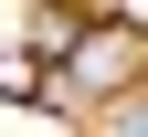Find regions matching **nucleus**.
I'll return each mask as SVG.
<instances>
[{"label": "nucleus", "mask_w": 148, "mask_h": 137, "mask_svg": "<svg viewBox=\"0 0 148 137\" xmlns=\"http://www.w3.org/2000/svg\"><path fill=\"white\" fill-rule=\"evenodd\" d=\"M0 95H42V63L32 53H0Z\"/></svg>", "instance_id": "f03ea898"}, {"label": "nucleus", "mask_w": 148, "mask_h": 137, "mask_svg": "<svg viewBox=\"0 0 148 137\" xmlns=\"http://www.w3.org/2000/svg\"><path fill=\"white\" fill-rule=\"evenodd\" d=\"M106 137H148V95H127V106H106Z\"/></svg>", "instance_id": "7ed1b4c3"}, {"label": "nucleus", "mask_w": 148, "mask_h": 137, "mask_svg": "<svg viewBox=\"0 0 148 137\" xmlns=\"http://www.w3.org/2000/svg\"><path fill=\"white\" fill-rule=\"evenodd\" d=\"M138 74H148V32L138 21H95L85 42L64 53V74H42V95H53V106H95V95H127Z\"/></svg>", "instance_id": "f257e3e1"}]
</instances>
